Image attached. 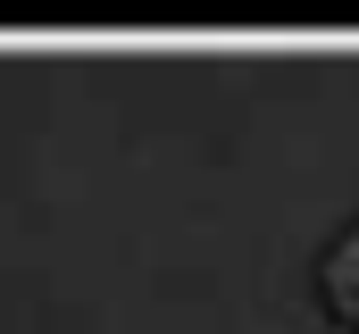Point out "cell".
<instances>
[{
  "instance_id": "obj_1",
  "label": "cell",
  "mask_w": 359,
  "mask_h": 334,
  "mask_svg": "<svg viewBox=\"0 0 359 334\" xmlns=\"http://www.w3.org/2000/svg\"><path fill=\"white\" fill-rule=\"evenodd\" d=\"M318 301H326V318L343 334H359V218L318 250Z\"/></svg>"
}]
</instances>
